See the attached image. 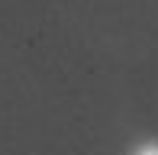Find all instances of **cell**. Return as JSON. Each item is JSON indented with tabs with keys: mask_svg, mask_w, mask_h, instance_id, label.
I'll use <instances>...</instances> for the list:
<instances>
[{
	"mask_svg": "<svg viewBox=\"0 0 158 155\" xmlns=\"http://www.w3.org/2000/svg\"><path fill=\"white\" fill-rule=\"evenodd\" d=\"M155 155H158V152H155Z\"/></svg>",
	"mask_w": 158,
	"mask_h": 155,
	"instance_id": "obj_1",
	"label": "cell"
}]
</instances>
